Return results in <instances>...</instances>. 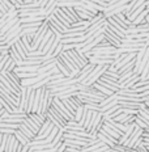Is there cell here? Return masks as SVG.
<instances>
[{"label":"cell","instance_id":"1","mask_svg":"<svg viewBox=\"0 0 149 152\" xmlns=\"http://www.w3.org/2000/svg\"><path fill=\"white\" fill-rule=\"evenodd\" d=\"M49 31H50V24H49V21L46 20L42 26L38 29L37 33L34 34V41H33V43H31V51H37V50L39 49L43 38H45V36L49 33Z\"/></svg>","mask_w":149,"mask_h":152},{"label":"cell","instance_id":"2","mask_svg":"<svg viewBox=\"0 0 149 152\" xmlns=\"http://www.w3.org/2000/svg\"><path fill=\"white\" fill-rule=\"evenodd\" d=\"M28 118L26 113H16V114H9L5 113L4 115L0 117V122H7V123H15V125H21L24 121Z\"/></svg>","mask_w":149,"mask_h":152},{"label":"cell","instance_id":"3","mask_svg":"<svg viewBox=\"0 0 149 152\" xmlns=\"http://www.w3.org/2000/svg\"><path fill=\"white\" fill-rule=\"evenodd\" d=\"M76 8L85 9V11H89V12H92V13H94V15H98V13H101V12H105V7L98 5V4H94V3L89 1V0H82V1L78 3Z\"/></svg>","mask_w":149,"mask_h":152},{"label":"cell","instance_id":"4","mask_svg":"<svg viewBox=\"0 0 149 152\" xmlns=\"http://www.w3.org/2000/svg\"><path fill=\"white\" fill-rule=\"evenodd\" d=\"M52 106L55 107V109L58 110V112L62 114V115L64 117V118L67 119V121H73V119H75V117L72 115L71 112H69V110L67 109V106L64 105V102H63V101L60 100V99H56V97H55V99H54ZM75 121H76V119H75Z\"/></svg>","mask_w":149,"mask_h":152},{"label":"cell","instance_id":"5","mask_svg":"<svg viewBox=\"0 0 149 152\" xmlns=\"http://www.w3.org/2000/svg\"><path fill=\"white\" fill-rule=\"evenodd\" d=\"M144 132H145V130H142V129H140L137 126V127L135 129V131H134V134L129 137V139L126 142V144L124 145H127V147H129V148H132L134 150L135 148V145H136V143H137L140 139L144 137Z\"/></svg>","mask_w":149,"mask_h":152},{"label":"cell","instance_id":"6","mask_svg":"<svg viewBox=\"0 0 149 152\" xmlns=\"http://www.w3.org/2000/svg\"><path fill=\"white\" fill-rule=\"evenodd\" d=\"M107 21H109V23H107V29L111 30L114 34H116V36L120 37L122 39H124V38H126V31H127V30L123 29L120 25L116 24L115 21L113 20V18H107Z\"/></svg>","mask_w":149,"mask_h":152},{"label":"cell","instance_id":"7","mask_svg":"<svg viewBox=\"0 0 149 152\" xmlns=\"http://www.w3.org/2000/svg\"><path fill=\"white\" fill-rule=\"evenodd\" d=\"M28 102H29V88L23 87L21 88V93H20V106H18V109L23 113H26Z\"/></svg>","mask_w":149,"mask_h":152},{"label":"cell","instance_id":"8","mask_svg":"<svg viewBox=\"0 0 149 152\" xmlns=\"http://www.w3.org/2000/svg\"><path fill=\"white\" fill-rule=\"evenodd\" d=\"M97 138L100 139L101 142L105 144V145H109L110 148H113L115 144H118L119 143V140H116L115 138H113V137H110L107 132H105L103 130H101L100 132H98V135H97Z\"/></svg>","mask_w":149,"mask_h":152},{"label":"cell","instance_id":"9","mask_svg":"<svg viewBox=\"0 0 149 152\" xmlns=\"http://www.w3.org/2000/svg\"><path fill=\"white\" fill-rule=\"evenodd\" d=\"M105 38H106L107 41H109L110 43H111V46L114 47H116V49H119L120 46H122V42H123V39L120 37H118L116 34H114L111 30H109L106 28V30H105Z\"/></svg>","mask_w":149,"mask_h":152},{"label":"cell","instance_id":"10","mask_svg":"<svg viewBox=\"0 0 149 152\" xmlns=\"http://www.w3.org/2000/svg\"><path fill=\"white\" fill-rule=\"evenodd\" d=\"M47 21H49V24H50V25H52L54 28H56V29H58V30H59L62 34H65V33H67V31H68V29L64 26V25H63V23L59 20L58 17H56L55 15L50 16V17L47 18Z\"/></svg>","mask_w":149,"mask_h":152},{"label":"cell","instance_id":"11","mask_svg":"<svg viewBox=\"0 0 149 152\" xmlns=\"http://www.w3.org/2000/svg\"><path fill=\"white\" fill-rule=\"evenodd\" d=\"M94 68H96V64H92V63H89V64H88L85 68H82L80 71V75L77 76V81H78V83H84V81L89 77V75L93 72Z\"/></svg>","mask_w":149,"mask_h":152},{"label":"cell","instance_id":"12","mask_svg":"<svg viewBox=\"0 0 149 152\" xmlns=\"http://www.w3.org/2000/svg\"><path fill=\"white\" fill-rule=\"evenodd\" d=\"M54 15H55L56 17H58L59 20H60V21H62L63 25H64V26L67 28V29H71V26H72V21H71V18H69L68 16H67V15L64 13V12L62 11V9L58 8V9H56V11H55V13H54Z\"/></svg>","mask_w":149,"mask_h":152},{"label":"cell","instance_id":"13","mask_svg":"<svg viewBox=\"0 0 149 152\" xmlns=\"http://www.w3.org/2000/svg\"><path fill=\"white\" fill-rule=\"evenodd\" d=\"M102 130L105 132H107V134L110 135V137H113V138H115L116 140H120V138L123 137V132H120L118 131V130H115V129H113V127H110L109 125H106V123H103V127Z\"/></svg>","mask_w":149,"mask_h":152},{"label":"cell","instance_id":"14","mask_svg":"<svg viewBox=\"0 0 149 152\" xmlns=\"http://www.w3.org/2000/svg\"><path fill=\"white\" fill-rule=\"evenodd\" d=\"M47 20L46 16H31V17L21 18V24H31V23H45Z\"/></svg>","mask_w":149,"mask_h":152},{"label":"cell","instance_id":"15","mask_svg":"<svg viewBox=\"0 0 149 152\" xmlns=\"http://www.w3.org/2000/svg\"><path fill=\"white\" fill-rule=\"evenodd\" d=\"M86 41V34L84 37H75V38H62L63 45H73V43H82Z\"/></svg>","mask_w":149,"mask_h":152},{"label":"cell","instance_id":"16","mask_svg":"<svg viewBox=\"0 0 149 152\" xmlns=\"http://www.w3.org/2000/svg\"><path fill=\"white\" fill-rule=\"evenodd\" d=\"M116 94H118V96H123V97H136V99H142L141 94H139L137 92H135L134 89H120Z\"/></svg>","mask_w":149,"mask_h":152},{"label":"cell","instance_id":"17","mask_svg":"<svg viewBox=\"0 0 149 152\" xmlns=\"http://www.w3.org/2000/svg\"><path fill=\"white\" fill-rule=\"evenodd\" d=\"M15 137H16V139H17L18 142H20V144H21V145H28V144H30V143H31L30 139L28 138L23 131H20V130H17V131H16Z\"/></svg>","mask_w":149,"mask_h":152},{"label":"cell","instance_id":"18","mask_svg":"<svg viewBox=\"0 0 149 152\" xmlns=\"http://www.w3.org/2000/svg\"><path fill=\"white\" fill-rule=\"evenodd\" d=\"M24 125H26L28 127H29V129H30L31 131H33V132H34V134H36V135H38V132H39V130H41V127H39V126H38L37 123L34 122V121H33V119L30 118L29 115H28V118H26V119H25V121H24Z\"/></svg>","mask_w":149,"mask_h":152},{"label":"cell","instance_id":"19","mask_svg":"<svg viewBox=\"0 0 149 152\" xmlns=\"http://www.w3.org/2000/svg\"><path fill=\"white\" fill-rule=\"evenodd\" d=\"M29 117L37 123L38 126H39V127H42V125L47 121L46 115H41V114H38V113H31V114H29Z\"/></svg>","mask_w":149,"mask_h":152},{"label":"cell","instance_id":"20","mask_svg":"<svg viewBox=\"0 0 149 152\" xmlns=\"http://www.w3.org/2000/svg\"><path fill=\"white\" fill-rule=\"evenodd\" d=\"M18 130H20V131H23L24 134L30 139V140H34V139H36V137H37V135L34 134V132L31 131V130H30L29 127H28L26 125H24V123H21V125H20V129H18Z\"/></svg>","mask_w":149,"mask_h":152},{"label":"cell","instance_id":"21","mask_svg":"<svg viewBox=\"0 0 149 152\" xmlns=\"http://www.w3.org/2000/svg\"><path fill=\"white\" fill-rule=\"evenodd\" d=\"M93 87L96 88L97 91H100V92H101V93H102V94H105V96H106V97H110V96H113V94H115V93H114L113 91L107 89L106 87H103V85H101L100 83H96V84L93 85Z\"/></svg>","mask_w":149,"mask_h":152},{"label":"cell","instance_id":"22","mask_svg":"<svg viewBox=\"0 0 149 152\" xmlns=\"http://www.w3.org/2000/svg\"><path fill=\"white\" fill-rule=\"evenodd\" d=\"M56 66H58V68H59L60 74H63L64 76H67V77H72V76H71V72L68 71V69H67V67H65V66L63 64V63L60 62L58 58H56Z\"/></svg>","mask_w":149,"mask_h":152},{"label":"cell","instance_id":"23","mask_svg":"<svg viewBox=\"0 0 149 152\" xmlns=\"http://www.w3.org/2000/svg\"><path fill=\"white\" fill-rule=\"evenodd\" d=\"M8 138H9V135H7V134H0V152H5Z\"/></svg>","mask_w":149,"mask_h":152},{"label":"cell","instance_id":"24","mask_svg":"<svg viewBox=\"0 0 149 152\" xmlns=\"http://www.w3.org/2000/svg\"><path fill=\"white\" fill-rule=\"evenodd\" d=\"M11 59V55L9 54H0V72L4 69L5 64H7V62Z\"/></svg>","mask_w":149,"mask_h":152},{"label":"cell","instance_id":"25","mask_svg":"<svg viewBox=\"0 0 149 152\" xmlns=\"http://www.w3.org/2000/svg\"><path fill=\"white\" fill-rule=\"evenodd\" d=\"M37 8H41L39 1H34L31 4H23L18 11H28V9H37Z\"/></svg>","mask_w":149,"mask_h":152},{"label":"cell","instance_id":"26","mask_svg":"<svg viewBox=\"0 0 149 152\" xmlns=\"http://www.w3.org/2000/svg\"><path fill=\"white\" fill-rule=\"evenodd\" d=\"M118 94H113V96H110V97H106V99H105L103 101H102V102H101L100 104V105H101V107H103V106H106V105H109V104L110 102H113V101H115V100H118Z\"/></svg>","mask_w":149,"mask_h":152},{"label":"cell","instance_id":"27","mask_svg":"<svg viewBox=\"0 0 149 152\" xmlns=\"http://www.w3.org/2000/svg\"><path fill=\"white\" fill-rule=\"evenodd\" d=\"M0 129L18 130V129H20V125H15V123H7V122H0Z\"/></svg>","mask_w":149,"mask_h":152},{"label":"cell","instance_id":"28","mask_svg":"<svg viewBox=\"0 0 149 152\" xmlns=\"http://www.w3.org/2000/svg\"><path fill=\"white\" fill-rule=\"evenodd\" d=\"M132 76H135V72H134V71H129V72H127V74L120 75V77H119V84H123L124 81L128 80V79H131Z\"/></svg>","mask_w":149,"mask_h":152},{"label":"cell","instance_id":"29","mask_svg":"<svg viewBox=\"0 0 149 152\" xmlns=\"http://www.w3.org/2000/svg\"><path fill=\"white\" fill-rule=\"evenodd\" d=\"M84 112H85V105H82V106H80L77 109V112H76V115H75V119L77 121L78 123H80V121H81V118H82V115H84Z\"/></svg>","mask_w":149,"mask_h":152},{"label":"cell","instance_id":"30","mask_svg":"<svg viewBox=\"0 0 149 152\" xmlns=\"http://www.w3.org/2000/svg\"><path fill=\"white\" fill-rule=\"evenodd\" d=\"M107 76V77H110V79H113V80H116V81H119V77H120V75H119V72H110L109 69H107V72L105 74Z\"/></svg>","mask_w":149,"mask_h":152},{"label":"cell","instance_id":"31","mask_svg":"<svg viewBox=\"0 0 149 152\" xmlns=\"http://www.w3.org/2000/svg\"><path fill=\"white\" fill-rule=\"evenodd\" d=\"M17 130H11V129H0V134H7V135H15Z\"/></svg>","mask_w":149,"mask_h":152},{"label":"cell","instance_id":"32","mask_svg":"<svg viewBox=\"0 0 149 152\" xmlns=\"http://www.w3.org/2000/svg\"><path fill=\"white\" fill-rule=\"evenodd\" d=\"M28 56H30V58H38V56H43V54H42V51L37 50V51H30ZM28 56H26V58H28Z\"/></svg>","mask_w":149,"mask_h":152},{"label":"cell","instance_id":"33","mask_svg":"<svg viewBox=\"0 0 149 152\" xmlns=\"http://www.w3.org/2000/svg\"><path fill=\"white\" fill-rule=\"evenodd\" d=\"M145 23H147V24H148V26H149V15L147 16V18H145Z\"/></svg>","mask_w":149,"mask_h":152},{"label":"cell","instance_id":"34","mask_svg":"<svg viewBox=\"0 0 149 152\" xmlns=\"http://www.w3.org/2000/svg\"><path fill=\"white\" fill-rule=\"evenodd\" d=\"M145 46H147V47H149V38H148L147 41H145Z\"/></svg>","mask_w":149,"mask_h":152},{"label":"cell","instance_id":"35","mask_svg":"<svg viewBox=\"0 0 149 152\" xmlns=\"http://www.w3.org/2000/svg\"><path fill=\"white\" fill-rule=\"evenodd\" d=\"M144 104L147 105V107H149V101H148V102H144Z\"/></svg>","mask_w":149,"mask_h":152}]
</instances>
